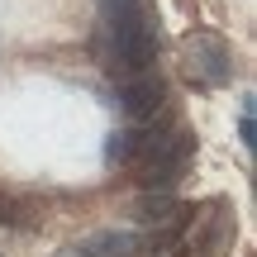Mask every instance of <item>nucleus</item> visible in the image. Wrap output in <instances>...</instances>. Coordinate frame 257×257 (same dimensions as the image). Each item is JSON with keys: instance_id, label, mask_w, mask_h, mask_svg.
<instances>
[{"instance_id": "4", "label": "nucleus", "mask_w": 257, "mask_h": 257, "mask_svg": "<svg viewBox=\"0 0 257 257\" xmlns=\"http://www.w3.org/2000/svg\"><path fill=\"white\" fill-rule=\"evenodd\" d=\"M53 257H143V252H138V229H100L86 233L81 243H67Z\"/></svg>"}, {"instance_id": "6", "label": "nucleus", "mask_w": 257, "mask_h": 257, "mask_svg": "<svg viewBox=\"0 0 257 257\" xmlns=\"http://www.w3.org/2000/svg\"><path fill=\"white\" fill-rule=\"evenodd\" d=\"M238 138H243V148H257V105H252V95L243 100V110H238Z\"/></svg>"}, {"instance_id": "2", "label": "nucleus", "mask_w": 257, "mask_h": 257, "mask_svg": "<svg viewBox=\"0 0 257 257\" xmlns=\"http://www.w3.org/2000/svg\"><path fill=\"white\" fill-rule=\"evenodd\" d=\"M181 72L191 76L195 86H229L233 72H238V57L210 29H195V34L181 38Z\"/></svg>"}, {"instance_id": "1", "label": "nucleus", "mask_w": 257, "mask_h": 257, "mask_svg": "<svg viewBox=\"0 0 257 257\" xmlns=\"http://www.w3.org/2000/svg\"><path fill=\"white\" fill-rule=\"evenodd\" d=\"M191 157H195V138L186 134L181 124H176L172 134L148 128V143H143V153H138L143 186H148V191H167V186H176V181H181V172L191 167Z\"/></svg>"}, {"instance_id": "5", "label": "nucleus", "mask_w": 257, "mask_h": 257, "mask_svg": "<svg viewBox=\"0 0 257 257\" xmlns=\"http://www.w3.org/2000/svg\"><path fill=\"white\" fill-rule=\"evenodd\" d=\"M143 143H148V124H124V128H114L110 143H105V162H138Z\"/></svg>"}, {"instance_id": "3", "label": "nucleus", "mask_w": 257, "mask_h": 257, "mask_svg": "<svg viewBox=\"0 0 257 257\" xmlns=\"http://www.w3.org/2000/svg\"><path fill=\"white\" fill-rule=\"evenodd\" d=\"M114 105H119V114L128 124H148L157 119V110H162V76L143 72V76H124L119 91H114Z\"/></svg>"}, {"instance_id": "7", "label": "nucleus", "mask_w": 257, "mask_h": 257, "mask_svg": "<svg viewBox=\"0 0 257 257\" xmlns=\"http://www.w3.org/2000/svg\"><path fill=\"white\" fill-rule=\"evenodd\" d=\"M0 224H19V205L10 200L5 191H0Z\"/></svg>"}]
</instances>
